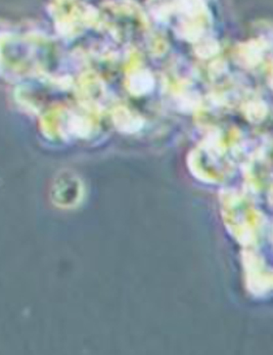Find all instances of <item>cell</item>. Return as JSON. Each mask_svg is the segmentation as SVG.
Wrapping results in <instances>:
<instances>
[{
  "label": "cell",
  "mask_w": 273,
  "mask_h": 355,
  "mask_svg": "<svg viewBox=\"0 0 273 355\" xmlns=\"http://www.w3.org/2000/svg\"><path fill=\"white\" fill-rule=\"evenodd\" d=\"M179 31L189 42L199 40L209 25L207 8L202 0H179Z\"/></svg>",
  "instance_id": "1"
},
{
  "label": "cell",
  "mask_w": 273,
  "mask_h": 355,
  "mask_svg": "<svg viewBox=\"0 0 273 355\" xmlns=\"http://www.w3.org/2000/svg\"><path fill=\"white\" fill-rule=\"evenodd\" d=\"M133 70L128 74V89L130 90L131 94H136V96H141V94H147L148 90L152 86V75L148 71L141 70L139 68V64H132Z\"/></svg>",
  "instance_id": "2"
},
{
  "label": "cell",
  "mask_w": 273,
  "mask_h": 355,
  "mask_svg": "<svg viewBox=\"0 0 273 355\" xmlns=\"http://www.w3.org/2000/svg\"><path fill=\"white\" fill-rule=\"evenodd\" d=\"M81 94L86 102L94 103L103 98L104 94V86L102 81L96 75L86 74L81 78L80 83Z\"/></svg>",
  "instance_id": "3"
},
{
  "label": "cell",
  "mask_w": 273,
  "mask_h": 355,
  "mask_svg": "<svg viewBox=\"0 0 273 355\" xmlns=\"http://www.w3.org/2000/svg\"><path fill=\"white\" fill-rule=\"evenodd\" d=\"M261 53V45L258 44L257 42H251L240 47L238 55L244 62L243 64L252 67L258 64L257 62L259 61Z\"/></svg>",
  "instance_id": "4"
},
{
  "label": "cell",
  "mask_w": 273,
  "mask_h": 355,
  "mask_svg": "<svg viewBox=\"0 0 273 355\" xmlns=\"http://www.w3.org/2000/svg\"><path fill=\"white\" fill-rule=\"evenodd\" d=\"M130 1L135 2V3H145L148 0H130Z\"/></svg>",
  "instance_id": "5"
}]
</instances>
